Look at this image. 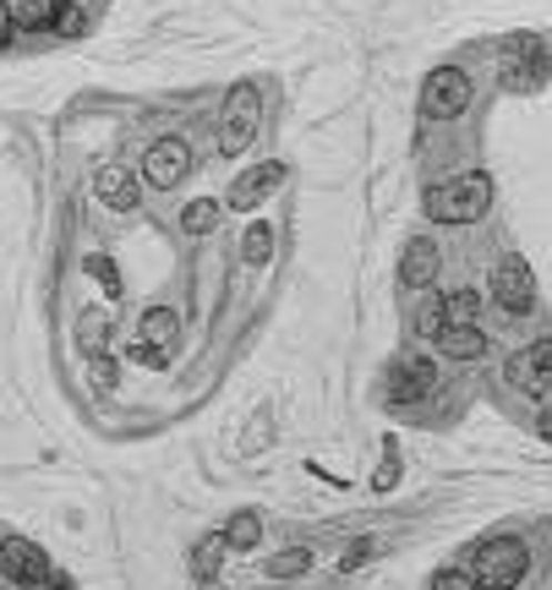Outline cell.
<instances>
[{
	"mask_svg": "<svg viewBox=\"0 0 552 590\" xmlns=\"http://www.w3.org/2000/svg\"><path fill=\"white\" fill-rule=\"evenodd\" d=\"M394 481H400V454H394V443H389V459H383V470L372 476V487H378V492H389Z\"/></svg>",
	"mask_w": 552,
	"mask_h": 590,
	"instance_id": "obj_26",
	"label": "cell"
},
{
	"mask_svg": "<svg viewBox=\"0 0 552 590\" xmlns=\"http://www.w3.org/2000/svg\"><path fill=\"white\" fill-rule=\"evenodd\" d=\"M187 176H192V148H187V137H159V142L142 153V181H148V187L170 192V187H181Z\"/></svg>",
	"mask_w": 552,
	"mask_h": 590,
	"instance_id": "obj_5",
	"label": "cell"
},
{
	"mask_svg": "<svg viewBox=\"0 0 552 590\" xmlns=\"http://www.w3.org/2000/svg\"><path fill=\"white\" fill-rule=\"evenodd\" d=\"M426 389H432V367H426V361H400V367H394V383H389V399H394V404H411V399H421Z\"/></svg>",
	"mask_w": 552,
	"mask_h": 590,
	"instance_id": "obj_14",
	"label": "cell"
},
{
	"mask_svg": "<svg viewBox=\"0 0 552 590\" xmlns=\"http://www.w3.org/2000/svg\"><path fill=\"white\" fill-rule=\"evenodd\" d=\"M509 383L520 393H531V399H542L552 383V339L542 344H531V350H520V356H509Z\"/></svg>",
	"mask_w": 552,
	"mask_h": 590,
	"instance_id": "obj_8",
	"label": "cell"
},
{
	"mask_svg": "<svg viewBox=\"0 0 552 590\" xmlns=\"http://www.w3.org/2000/svg\"><path fill=\"white\" fill-rule=\"evenodd\" d=\"M465 104H471V77H465L460 66H443V71L426 77V88H421V116H426V121H449V116H460Z\"/></svg>",
	"mask_w": 552,
	"mask_h": 590,
	"instance_id": "obj_4",
	"label": "cell"
},
{
	"mask_svg": "<svg viewBox=\"0 0 552 590\" xmlns=\"http://www.w3.org/2000/svg\"><path fill=\"white\" fill-rule=\"evenodd\" d=\"M56 33H67V39H71V33H82V11H71V6H67V11H61V22H56Z\"/></svg>",
	"mask_w": 552,
	"mask_h": 590,
	"instance_id": "obj_29",
	"label": "cell"
},
{
	"mask_svg": "<svg viewBox=\"0 0 552 590\" xmlns=\"http://www.w3.org/2000/svg\"><path fill=\"white\" fill-rule=\"evenodd\" d=\"M400 279H405L411 290L432 284V279H438V247H432V241H411V247H405V262H400Z\"/></svg>",
	"mask_w": 552,
	"mask_h": 590,
	"instance_id": "obj_15",
	"label": "cell"
},
{
	"mask_svg": "<svg viewBox=\"0 0 552 590\" xmlns=\"http://www.w3.org/2000/svg\"><path fill=\"white\" fill-rule=\"evenodd\" d=\"M284 187V164H258V170H247L235 187H230V208H258L263 197H274Z\"/></svg>",
	"mask_w": 552,
	"mask_h": 590,
	"instance_id": "obj_11",
	"label": "cell"
},
{
	"mask_svg": "<svg viewBox=\"0 0 552 590\" xmlns=\"http://www.w3.org/2000/svg\"><path fill=\"white\" fill-rule=\"evenodd\" d=\"M525 563H531V552H525V541H514V536H498V541H486L476 547V558H471V580L476 590H514L525 580Z\"/></svg>",
	"mask_w": 552,
	"mask_h": 590,
	"instance_id": "obj_3",
	"label": "cell"
},
{
	"mask_svg": "<svg viewBox=\"0 0 552 590\" xmlns=\"http://www.w3.org/2000/svg\"><path fill=\"white\" fill-rule=\"evenodd\" d=\"M61 11H67V0H22V28H33V33H50L56 22H61Z\"/></svg>",
	"mask_w": 552,
	"mask_h": 590,
	"instance_id": "obj_17",
	"label": "cell"
},
{
	"mask_svg": "<svg viewBox=\"0 0 552 590\" xmlns=\"http://www.w3.org/2000/svg\"><path fill=\"white\" fill-rule=\"evenodd\" d=\"M224 547H230L224 536H203V541L192 547V574H198V580H213V574H219V563H224Z\"/></svg>",
	"mask_w": 552,
	"mask_h": 590,
	"instance_id": "obj_18",
	"label": "cell"
},
{
	"mask_svg": "<svg viewBox=\"0 0 552 590\" xmlns=\"http://www.w3.org/2000/svg\"><path fill=\"white\" fill-rule=\"evenodd\" d=\"M432 344H438V356H449V361H482L486 356V333L476 323H443L432 333Z\"/></svg>",
	"mask_w": 552,
	"mask_h": 590,
	"instance_id": "obj_10",
	"label": "cell"
},
{
	"mask_svg": "<svg viewBox=\"0 0 552 590\" xmlns=\"http://www.w3.org/2000/svg\"><path fill=\"white\" fill-rule=\"evenodd\" d=\"M492 296H498L503 312H531L536 307V279H531L525 258H503L492 268Z\"/></svg>",
	"mask_w": 552,
	"mask_h": 590,
	"instance_id": "obj_6",
	"label": "cell"
},
{
	"mask_svg": "<svg viewBox=\"0 0 552 590\" xmlns=\"http://www.w3.org/2000/svg\"><path fill=\"white\" fill-rule=\"evenodd\" d=\"M0 569H6V580H17V586H44V580H50L44 547H33V541H22V536H0Z\"/></svg>",
	"mask_w": 552,
	"mask_h": 590,
	"instance_id": "obj_7",
	"label": "cell"
},
{
	"mask_svg": "<svg viewBox=\"0 0 552 590\" xmlns=\"http://www.w3.org/2000/svg\"><path fill=\"white\" fill-rule=\"evenodd\" d=\"M44 590H77L71 580H44Z\"/></svg>",
	"mask_w": 552,
	"mask_h": 590,
	"instance_id": "obj_32",
	"label": "cell"
},
{
	"mask_svg": "<svg viewBox=\"0 0 552 590\" xmlns=\"http://www.w3.org/2000/svg\"><path fill=\"white\" fill-rule=\"evenodd\" d=\"M88 273L104 284V296H121V273H116V262L104 258V252H88Z\"/></svg>",
	"mask_w": 552,
	"mask_h": 590,
	"instance_id": "obj_24",
	"label": "cell"
},
{
	"mask_svg": "<svg viewBox=\"0 0 552 590\" xmlns=\"http://www.w3.org/2000/svg\"><path fill=\"white\" fill-rule=\"evenodd\" d=\"M258 536H263V520H258V514H235L230 530H224L230 547H258Z\"/></svg>",
	"mask_w": 552,
	"mask_h": 590,
	"instance_id": "obj_23",
	"label": "cell"
},
{
	"mask_svg": "<svg viewBox=\"0 0 552 590\" xmlns=\"http://www.w3.org/2000/svg\"><path fill=\"white\" fill-rule=\"evenodd\" d=\"M93 192L104 197V208H116V213H132V208H138V181H132L127 164H104V170L93 176Z\"/></svg>",
	"mask_w": 552,
	"mask_h": 590,
	"instance_id": "obj_12",
	"label": "cell"
},
{
	"mask_svg": "<svg viewBox=\"0 0 552 590\" xmlns=\"http://www.w3.org/2000/svg\"><path fill=\"white\" fill-rule=\"evenodd\" d=\"M181 224H187V236H208V230H219V202H213V197H198V202H187Z\"/></svg>",
	"mask_w": 552,
	"mask_h": 590,
	"instance_id": "obj_19",
	"label": "cell"
},
{
	"mask_svg": "<svg viewBox=\"0 0 552 590\" xmlns=\"http://www.w3.org/2000/svg\"><path fill=\"white\" fill-rule=\"evenodd\" d=\"M258 121H263V88L258 82H235L230 99H224V116H219V153L235 159L252 148L258 137Z\"/></svg>",
	"mask_w": 552,
	"mask_h": 590,
	"instance_id": "obj_2",
	"label": "cell"
},
{
	"mask_svg": "<svg viewBox=\"0 0 552 590\" xmlns=\"http://www.w3.org/2000/svg\"><path fill=\"white\" fill-rule=\"evenodd\" d=\"M132 361H142V367H164V361H170V350H159V344H132Z\"/></svg>",
	"mask_w": 552,
	"mask_h": 590,
	"instance_id": "obj_28",
	"label": "cell"
},
{
	"mask_svg": "<svg viewBox=\"0 0 552 590\" xmlns=\"http://www.w3.org/2000/svg\"><path fill=\"white\" fill-rule=\"evenodd\" d=\"M432 590H476V580H471L465 569H449V574H438V580H432Z\"/></svg>",
	"mask_w": 552,
	"mask_h": 590,
	"instance_id": "obj_27",
	"label": "cell"
},
{
	"mask_svg": "<svg viewBox=\"0 0 552 590\" xmlns=\"http://www.w3.org/2000/svg\"><path fill=\"white\" fill-rule=\"evenodd\" d=\"M241 247H247V252H241V258L252 262V268H263V262L274 258V236H269V224H252V230H247V241H241Z\"/></svg>",
	"mask_w": 552,
	"mask_h": 590,
	"instance_id": "obj_22",
	"label": "cell"
},
{
	"mask_svg": "<svg viewBox=\"0 0 552 590\" xmlns=\"http://www.w3.org/2000/svg\"><path fill=\"white\" fill-rule=\"evenodd\" d=\"M476 312H482V296L476 290H454L443 301V323H476Z\"/></svg>",
	"mask_w": 552,
	"mask_h": 590,
	"instance_id": "obj_21",
	"label": "cell"
},
{
	"mask_svg": "<svg viewBox=\"0 0 552 590\" xmlns=\"http://www.w3.org/2000/svg\"><path fill=\"white\" fill-rule=\"evenodd\" d=\"M104 333H110V318H104V312H82V318H77V344H82L88 356L104 350Z\"/></svg>",
	"mask_w": 552,
	"mask_h": 590,
	"instance_id": "obj_20",
	"label": "cell"
},
{
	"mask_svg": "<svg viewBox=\"0 0 552 590\" xmlns=\"http://www.w3.org/2000/svg\"><path fill=\"white\" fill-rule=\"evenodd\" d=\"M312 569V547H284L274 552L269 563H263V574H274V580H295V574H307Z\"/></svg>",
	"mask_w": 552,
	"mask_h": 590,
	"instance_id": "obj_16",
	"label": "cell"
},
{
	"mask_svg": "<svg viewBox=\"0 0 552 590\" xmlns=\"http://www.w3.org/2000/svg\"><path fill=\"white\" fill-rule=\"evenodd\" d=\"M542 438H548V443H552V404H548V410H542Z\"/></svg>",
	"mask_w": 552,
	"mask_h": 590,
	"instance_id": "obj_31",
	"label": "cell"
},
{
	"mask_svg": "<svg viewBox=\"0 0 552 590\" xmlns=\"http://www.w3.org/2000/svg\"><path fill=\"white\" fill-rule=\"evenodd\" d=\"M503 77H509L514 88H536V82L548 77V50H542V39H514V44H509Z\"/></svg>",
	"mask_w": 552,
	"mask_h": 590,
	"instance_id": "obj_9",
	"label": "cell"
},
{
	"mask_svg": "<svg viewBox=\"0 0 552 590\" xmlns=\"http://www.w3.org/2000/svg\"><path fill=\"white\" fill-rule=\"evenodd\" d=\"M486 202H492V181H486L482 170H471V176H454V181L432 187L426 192V213L438 224H471V219L486 213Z\"/></svg>",
	"mask_w": 552,
	"mask_h": 590,
	"instance_id": "obj_1",
	"label": "cell"
},
{
	"mask_svg": "<svg viewBox=\"0 0 552 590\" xmlns=\"http://www.w3.org/2000/svg\"><path fill=\"white\" fill-rule=\"evenodd\" d=\"M372 552H378V536H361V541H350L345 558H340V569H361V563H372Z\"/></svg>",
	"mask_w": 552,
	"mask_h": 590,
	"instance_id": "obj_25",
	"label": "cell"
},
{
	"mask_svg": "<svg viewBox=\"0 0 552 590\" xmlns=\"http://www.w3.org/2000/svg\"><path fill=\"white\" fill-rule=\"evenodd\" d=\"M138 339H142V344H159V350H170V344L181 339V312H175V307H148V312H142Z\"/></svg>",
	"mask_w": 552,
	"mask_h": 590,
	"instance_id": "obj_13",
	"label": "cell"
},
{
	"mask_svg": "<svg viewBox=\"0 0 552 590\" xmlns=\"http://www.w3.org/2000/svg\"><path fill=\"white\" fill-rule=\"evenodd\" d=\"M203 590H219V586H213V580H203Z\"/></svg>",
	"mask_w": 552,
	"mask_h": 590,
	"instance_id": "obj_33",
	"label": "cell"
},
{
	"mask_svg": "<svg viewBox=\"0 0 552 590\" xmlns=\"http://www.w3.org/2000/svg\"><path fill=\"white\" fill-rule=\"evenodd\" d=\"M11 22H17V11L0 0V44H11Z\"/></svg>",
	"mask_w": 552,
	"mask_h": 590,
	"instance_id": "obj_30",
	"label": "cell"
}]
</instances>
